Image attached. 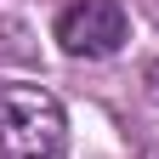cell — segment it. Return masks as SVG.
Wrapping results in <instances>:
<instances>
[{"label": "cell", "instance_id": "1", "mask_svg": "<svg viewBox=\"0 0 159 159\" xmlns=\"http://www.w3.org/2000/svg\"><path fill=\"white\" fill-rule=\"evenodd\" d=\"M0 159H68V114L46 85L0 91Z\"/></svg>", "mask_w": 159, "mask_h": 159}, {"label": "cell", "instance_id": "2", "mask_svg": "<svg viewBox=\"0 0 159 159\" xmlns=\"http://www.w3.org/2000/svg\"><path fill=\"white\" fill-rule=\"evenodd\" d=\"M131 40V11L119 0H68L57 11V46L68 57H114Z\"/></svg>", "mask_w": 159, "mask_h": 159}, {"label": "cell", "instance_id": "3", "mask_svg": "<svg viewBox=\"0 0 159 159\" xmlns=\"http://www.w3.org/2000/svg\"><path fill=\"white\" fill-rule=\"evenodd\" d=\"M142 85H148V97L159 102V63H148V74H142Z\"/></svg>", "mask_w": 159, "mask_h": 159}]
</instances>
